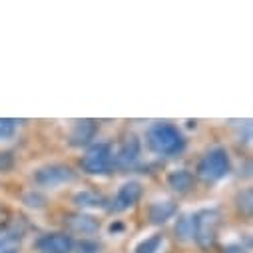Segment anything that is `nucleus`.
<instances>
[{
    "instance_id": "nucleus-12",
    "label": "nucleus",
    "mask_w": 253,
    "mask_h": 253,
    "mask_svg": "<svg viewBox=\"0 0 253 253\" xmlns=\"http://www.w3.org/2000/svg\"><path fill=\"white\" fill-rule=\"evenodd\" d=\"M177 211L175 204L171 200H162V202H154L150 208V219L152 223H166L169 217H173V213Z\"/></svg>"
},
{
    "instance_id": "nucleus-7",
    "label": "nucleus",
    "mask_w": 253,
    "mask_h": 253,
    "mask_svg": "<svg viewBox=\"0 0 253 253\" xmlns=\"http://www.w3.org/2000/svg\"><path fill=\"white\" fill-rule=\"evenodd\" d=\"M142 198V183L140 181H126L116 194L114 200V210L116 211H124L134 208Z\"/></svg>"
},
{
    "instance_id": "nucleus-16",
    "label": "nucleus",
    "mask_w": 253,
    "mask_h": 253,
    "mask_svg": "<svg viewBox=\"0 0 253 253\" xmlns=\"http://www.w3.org/2000/svg\"><path fill=\"white\" fill-rule=\"evenodd\" d=\"M20 249V233L10 231L0 237V253H18Z\"/></svg>"
},
{
    "instance_id": "nucleus-21",
    "label": "nucleus",
    "mask_w": 253,
    "mask_h": 253,
    "mask_svg": "<svg viewBox=\"0 0 253 253\" xmlns=\"http://www.w3.org/2000/svg\"><path fill=\"white\" fill-rule=\"evenodd\" d=\"M14 168V158L8 152H0V173Z\"/></svg>"
},
{
    "instance_id": "nucleus-1",
    "label": "nucleus",
    "mask_w": 253,
    "mask_h": 253,
    "mask_svg": "<svg viewBox=\"0 0 253 253\" xmlns=\"http://www.w3.org/2000/svg\"><path fill=\"white\" fill-rule=\"evenodd\" d=\"M148 146L160 156H175L185 148V138L173 124L158 122L148 130Z\"/></svg>"
},
{
    "instance_id": "nucleus-10",
    "label": "nucleus",
    "mask_w": 253,
    "mask_h": 253,
    "mask_svg": "<svg viewBox=\"0 0 253 253\" xmlns=\"http://www.w3.org/2000/svg\"><path fill=\"white\" fill-rule=\"evenodd\" d=\"M140 150H142L140 140H138L136 136L128 138V140H126V142L122 144V148H120V152H118V156H116L118 166H122V168H128V166L136 164V160L140 158Z\"/></svg>"
},
{
    "instance_id": "nucleus-13",
    "label": "nucleus",
    "mask_w": 253,
    "mask_h": 253,
    "mask_svg": "<svg viewBox=\"0 0 253 253\" xmlns=\"http://www.w3.org/2000/svg\"><path fill=\"white\" fill-rule=\"evenodd\" d=\"M168 183H169V187L173 189V192L185 194V192H189V189H192V185H194V175L189 173L187 169H173V171L168 175Z\"/></svg>"
},
{
    "instance_id": "nucleus-4",
    "label": "nucleus",
    "mask_w": 253,
    "mask_h": 253,
    "mask_svg": "<svg viewBox=\"0 0 253 253\" xmlns=\"http://www.w3.org/2000/svg\"><path fill=\"white\" fill-rule=\"evenodd\" d=\"M82 169L90 175H102V173H108L112 164H114V154H112V148L110 144H94L84 156H82Z\"/></svg>"
},
{
    "instance_id": "nucleus-2",
    "label": "nucleus",
    "mask_w": 253,
    "mask_h": 253,
    "mask_svg": "<svg viewBox=\"0 0 253 253\" xmlns=\"http://www.w3.org/2000/svg\"><path fill=\"white\" fill-rule=\"evenodd\" d=\"M221 215L217 210H202L194 213V239L200 247H211L217 239Z\"/></svg>"
},
{
    "instance_id": "nucleus-17",
    "label": "nucleus",
    "mask_w": 253,
    "mask_h": 253,
    "mask_svg": "<svg viewBox=\"0 0 253 253\" xmlns=\"http://www.w3.org/2000/svg\"><path fill=\"white\" fill-rule=\"evenodd\" d=\"M18 120L14 118H0V142L10 140L18 130Z\"/></svg>"
},
{
    "instance_id": "nucleus-14",
    "label": "nucleus",
    "mask_w": 253,
    "mask_h": 253,
    "mask_svg": "<svg viewBox=\"0 0 253 253\" xmlns=\"http://www.w3.org/2000/svg\"><path fill=\"white\" fill-rule=\"evenodd\" d=\"M162 245H164V235H162V233H154V235L142 239V241L136 245L134 253H158V251L162 249Z\"/></svg>"
},
{
    "instance_id": "nucleus-5",
    "label": "nucleus",
    "mask_w": 253,
    "mask_h": 253,
    "mask_svg": "<svg viewBox=\"0 0 253 253\" xmlns=\"http://www.w3.org/2000/svg\"><path fill=\"white\" fill-rule=\"evenodd\" d=\"M74 179V171L68 166H62V164H50V166H42L34 171V181L40 187H58V185H64L70 183Z\"/></svg>"
},
{
    "instance_id": "nucleus-6",
    "label": "nucleus",
    "mask_w": 253,
    "mask_h": 253,
    "mask_svg": "<svg viewBox=\"0 0 253 253\" xmlns=\"http://www.w3.org/2000/svg\"><path fill=\"white\" fill-rule=\"evenodd\" d=\"M38 253H72L74 241L66 233H46L36 239Z\"/></svg>"
},
{
    "instance_id": "nucleus-15",
    "label": "nucleus",
    "mask_w": 253,
    "mask_h": 253,
    "mask_svg": "<svg viewBox=\"0 0 253 253\" xmlns=\"http://www.w3.org/2000/svg\"><path fill=\"white\" fill-rule=\"evenodd\" d=\"M175 231L179 235L181 241H189L194 239V213H185L177 219V225H175Z\"/></svg>"
},
{
    "instance_id": "nucleus-19",
    "label": "nucleus",
    "mask_w": 253,
    "mask_h": 253,
    "mask_svg": "<svg viewBox=\"0 0 253 253\" xmlns=\"http://www.w3.org/2000/svg\"><path fill=\"white\" fill-rule=\"evenodd\" d=\"M24 204H26L28 208H36V210H40V208H44L46 200H44L40 194L30 192V194H26V196H24Z\"/></svg>"
},
{
    "instance_id": "nucleus-18",
    "label": "nucleus",
    "mask_w": 253,
    "mask_h": 253,
    "mask_svg": "<svg viewBox=\"0 0 253 253\" xmlns=\"http://www.w3.org/2000/svg\"><path fill=\"white\" fill-rule=\"evenodd\" d=\"M76 249H78V253H100L102 251V245L98 241H94V239L84 237V239H80L76 243Z\"/></svg>"
},
{
    "instance_id": "nucleus-9",
    "label": "nucleus",
    "mask_w": 253,
    "mask_h": 253,
    "mask_svg": "<svg viewBox=\"0 0 253 253\" xmlns=\"http://www.w3.org/2000/svg\"><path fill=\"white\" fill-rule=\"evenodd\" d=\"M66 225L70 231L74 233H80V235H92L100 229V221L92 215H86V213H76V215H70L66 219Z\"/></svg>"
},
{
    "instance_id": "nucleus-20",
    "label": "nucleus",
    "mask_w": 253,
    "mask_h": 253,
    "mask_svg": "<svg viewBox=\"0 0 253 253\" xmlns=\"http://www.w3.org/2000/svg\"><path fill=\"white\" fill-rule=\"evenodd\" d=\"M223 253H249V247L243 245L241 241H229V243H225Z\"/></svg>"
},
{
    "instance_id": "nucleus-22",
    "label": "nucleus",
    "mask_w": 253,
    "mask_h": 253,
    "mask_svg": "<svg viewBox=\"0 0 253 253\" xmlns=\"http://www.w3.org/2000/svg\"><path fill=\"white\" fill-rule=\"evenodd\" d=\"M239 198H243V204H239V208H243L245 213H251V192H249V189H245Z\"/></svg>"
},
{
    "instance_id": "nucleus-8",
    "label": "nucleus",
    "mask_w": 253,
    "mask_h": 253,
    "mask_svg": "<svg viewBox=\"0 0 253 253\" xmlns=\"http://www.w3.org/2000/svg\"><path fill=\"white\" fill-rule=\"evenodd\" d=\"M98 134V124L94 120H78L70 130V144L76 148L88 146Z\"/></svg>"
},
{
    "instance_id": "nucleus-3",
    "label": "nucleus",
    "mask_w": 253,
    "mask_h": 253,
    "mask_svg": "<svg viewBox=\"0 0 253 253\" xmlns=\"http://www.w3.org/2000/svg\"><path fill=\"white\" fill-rule=\"evenodd\" d=\"M229 171H231V162H229V156L223 148L210 150L198 164V173L206 181H219Z\"/></svg>"
},
{
    "instance_id": "nucleus-11",
    "label": "nucleus",
    "mask_w": 253,
    "mask_h": 253,
    "mask_svg": "<svg viewBox=\"0 0 253 253\" xmlns=\"http://www.w3.org/2000/svg\"><path fill=\"white\" fill-rule=\"evenodd\" d=\"M74 204L82 210H104L108 206V200L98 194V192H90V189H84V192H78L74 196Z\"/></svg>"
}]
</instances>
